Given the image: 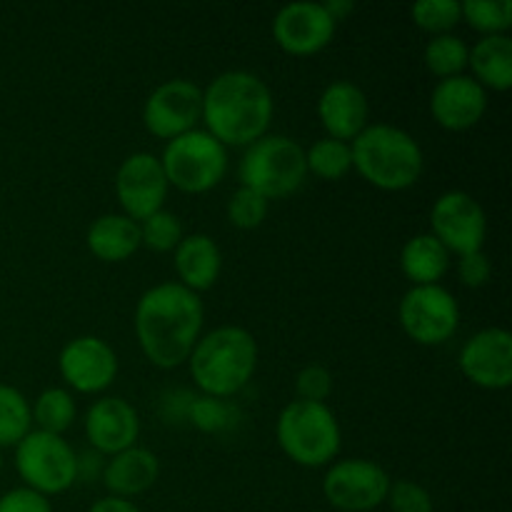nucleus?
<instances>
[{
  "label": "nucleus",
  "instance_id": "19",
  "mask_svg": "<svg viewBox=\"0 0 512 512\" xmlns=\"http://www.w3.org/2000/svg\"><path fill=\"white\" fill-rule=\"evenodd\" d=\"M318 118L328 138L353 143L370 125L368 95L350 80H333L318 98Z\"/></svg>",
  "mask_w": 512,
  "mask_h": 512
},
{
  "label": "nucleus",
  "instance_id": "6",
  "mask_svg": "<svg viewBox=\"0 0 512 512\" xmlns=\"http://www.w3.org/2000/svg\"><path fill=\"white\" fill-rule=\"evenodd\" d=\"M238 178L243 188L255 190L265 200L288 198L298 193L308 178L305 148L288 135H263L245 148Z\"/></svg>",
  "mask_w": 512,
  "mask_h": 512
},
{
  "label": "nucleus",
  "instance_id": "30",
  "mask_svg": "<svg viewBox=\"0 0 512 512\" xmlns=\"http://www.w3.org/2000/svg\"><path fill=\"white\" fill-rule=\"evenodd\" d=\"M185 420H188L195 430H200V433L218 435L233 428L235 420H238V408H235L230 400L210 398V395H195V398L190 400Z\"/></svg>",
  "mask_w": 512,
  "mask_h": 512
},
{
  "label": "nucleus",
  "instance_id": "9",
  "mask_svg": "<svg viewBox=\"0 0 512 512\" xmlns=\"http://www.w3.org/2000/svg\"><path fill=\"white\" fill-rule=\"evenodd\" d=\"M398 320L413 343L435 348L458 333L460 305L443 285H410L398 305Z\"/></svg>",
  "mask_w": 512,
  "mask_h": 512
},
{
  "label": "nucleus",
  "instance_id": "21",
  "mask_svg": "<svg viewBox=\"0 0 512 512\" xmlns=\"http://www.w3.org/2000/svg\"><path fill=\"white\" fill-rule=\"evenodd\" d=\"M173 268L178 283L200 295L218 283L220 273H223V253L210 235H185L178 248L173 250Z\"/></svg>",
  "mask_w": 512,
  "mask_h": 512
},
{
  "label": "nucleus",
  "instance_id": "27",
  "mask_svg": "<svg viewBox=\"0 0 512 512\" xmlns=\"http://www.w3.org/2000/svg\"><path fill=\"white\" fill-rule=\"evenodd\" d=\"M305 168L308 175H315L320 180H343L353 170V155H350V143L333 138H320L305 150Z\"/></svg>",
  "mask_w": 512,
  "mask_h": 512
},
{
  "label": "nucleus",
  "instance_id": "2",
  "mask_svg": "<svg viewBox=\"0 0 512 512\" xmlns=\"http://www.w3.org/2000/svg\"><path fill=\"white\" fill-rule=\"evenodd\" d=\"M273 113L268 83L250 70H225L203 88L200 123L225 148H248L268 135Z\"/></svg>",
  "mask_w": 512,
  "mask_h": 512
},
{
  "label": "nucleus",
  "instance_id": "20",
  "mask_svg": "<svg viewBox=\"0 0 512 512\" xmlns=\"http://www.w3.org/2000/svg\"><path fill=\"white\" fill-rule=\"evenodd\" d=\"M160 478V460L153 450L133 448L123 450V453H115L105 460V468L100 480H103L105 490H108L113 498L133 500L138 495L148 493Z\"/></svg>",
  "mask_w": 512,
  "mask_h": 512
},
{
  "label": "nucleus",
  "instance_id": "22",
  "mask_svg": "<svg viewBox=\"0 0 512 512\" xmlns=\"http://www.w3.org/2000/svg\"><path fill=\"white\" fill-rule=\"evenodd\" d=\"M85 245L103 263H125L140 250V225L123 213H105L93 220Z\"/></svg>",
  "mask_w": 512,
  "mask_h": 512
},
{
  "label": "nucleus",
  "instance_id": "3",
  "mask_svg": "<svg viewBox=\"0 0 512 512\" xmlns=\"http://www.w3.org/2000/svg\"><path fill=\"white\" fill-rule=\"evenodd\" d=\"M188 368L200 395L230 400L258 370V343L253 333L240 325H220L200 335L188 358Z\"/></svg>",
  "mask_w": 512,
  "mask_h": 512
},
{
  "label": "nucleus",
  "instance_id": "28",
  "mask_svg": "<svg viewBox=\"0 0 512 512\" xmlns=\"http://www.w3.org/2000/svg\"><path fill=\"white\" fill-rule=\"evenodd\" d=\"M33 430L28 398L13 385L0 383V450L15 448Z\"/></svg>",
  "mask_w": 512,
  "mask_h": 512
},
{
  "label": "nucleus",
  "instance_id": "23",
  "mask_svg": "<svg viewBox=\"0 0 512 512\" xmlns=\"http://www.w3.org/2000/svg\"><path fill=\"white\" fill-rule=\"evenodd\" d=\"M470 78L485 90L508 93L512 88V40L510 35H485L470 48Z\"/></svg>",
  "mask_w": 512,
  "mask_h": 512
},
{
  "label": "nucleus",
  "instance_id": "15",
  "mask_svg": "<svg viewBox=\"0 0 512 512\" xmlns=\"http://www.w3.org/2000/svg\"><path fill=\"white\" fill-rule=\"evenodd\" d=\"M335 28L323 3H290L273 18V40L293 58H310L333 43Z\"/></svg>",
  "mask_w": 512,
  "mask_h": 512
},
{
  "label": "nucleus",
  "instance_id": "35",
  "mask_svg": "<svg viewBox=\"0 0 512 512\" xmlns=\"http://www.w3.org/2000/svg\"><path fill=\"white\" fill-rule=\"evenodd\" d=\"M295 393L298 400L325 403L333 393V373L325 365H305L295 378Z\"/></svg>",
  "mask_w": 512,
  "mask_h": 512
},
{
  "label": "nucleus",
  "instance_id": "40",
  "mask_svg": "<svg viewBox=\"0 0 512 512\" xmlns=\"http://www.w3.org/2000/svg\"><path fill=\"white\" fill-rule=\"evenodd\" d=\"M0 473H3V450H0Z\"/></svg>",
  "mask_w": 512,
  "mask_h": 512
},
{
  "label": "nucleus",
  "instance_id": "12",
  "mask_svg": "<svg viewBox=\"0 0 512 512\" xmlns=\"http://www.w3.org/2000/svg\"><path fill=\"white\" fill-rule=\"evenodd\" d=\"M200 120H203V88L193 80H165L153 88L143 103V125L153 138L173 140L198 128Z\"/></svg>",
  "mask_w": 512,
  "mask_h": 512
},
{
  "label": "nucleus",
  "instance_id": "4",
  "mask_svg": "<svg viewBox=\"0 0 512 512\" xmlns=\"http://www.w3.org/2000/svg\"><path fill=\"white\" fill-rule=\"evenodd\" d=\"M350 155L360 178L385 193L413 188L425 170V155L418 140L408 130L388 123H370L350 143Z\"/></svg>",
  "mask_w": 512,
  "mask_h": 512
},
{
  "label": "nucleus",
  "instance_id": "31",
  "mask_svg": "<svg viewBox=\"0 0 512 512\" xmlns=\"http://www.w3.org/2000/svg\"><path fill=\"white\" fill-rule=\"evenodd\" d=\"M140 248H148L153 253H173L180 240L185 238L183 223L170 210H158L150 218L140 220Z\"/></svg>",
  "mask_w": 512,
  "mask_h": 512
},
{
  "label": "nucleus",
  "instance_id": "25",
  "mask_svg": "<svg viewBox=\"0 0 512 512\" xmlns=\"http://www.w3.org/2000/svg\"><path fill=\"white\" fill-rule=\"evenodd\" d=\"M30 410H33V423L38 425L35 430L53 435H63L65 430L73 428L75 413H78L73 393L68 388H45L30 405Z\"/></svg>",
  "mask_w": 512,
  "mask_h": 512
},
{
  "label": "nucleus",
  "instance_id": "38",
  "mask_svg": "<svg viewBox=\"0 0 512 512\" xmlns=\"http://www.w3.org/2000/svg\"><path fill=\"white\" fill-rule=\"evenodd\" d=\"M88 512H140V508L133 503V500L105 495V498L95 500V503L88 508Z\"/></svg>",
  "mask_w": 512,
  "mask_h": 512
},
{
  "label": "nucleus",
  "instance_id": "33",
  "mask_svg": "<svg viewBox=\"0 0 512 512\" xmlns=\"http://www.w3.org/2000/svg\"><path fill=\"white\" fill-rule=\"evenodd\" d=\"M270 210V200H265L263 195L255 193V190L243 188L240 185L228 200V220L233 228L238 230H255L265 223Z\"/></svg>",
  "mask_w": 512,
  "mask_h": 512
},
{
  "label": "nucleus",
  "instance_id": "1",
  "mask_svg": "<svg viewBox=\"0 0 512 512\" xmlns=\"http://www.w3.org/2000/svg\"><path fill=\"white\" fill-rule=\"evenodd\" d=\"M203 320V300L193 290L180 283L153 285L140 295L133 313L140 353L160 370L180 368L203 335Z\"/></svg>",
  "mask_w": 512,
  "mask_h": 512
},
{
  "label": "nucleus",
  "instance_id": "26",
  "mask_svg": "<svg viewBox=\"0 0 512 512\" xmlns=\"http://www.w3.org/2000/svg\"><path fill=\"white\" fill-rule=\"evenodd\" d=\"M468 55L470 45L460 35H435L425 45L423 63L430 75H435L438 80H445L455 78V75H463V70L468 68Z\"/></svg>",
  "mask_w": 512,
  "mask_h": 512
},
{
  "label": "nucleus",
  "instance_id": "11",
  "mask_svg": "<svg viewBox=\"0 0 512 512\" xmlns=\"http://www.w3.org/2000/svg\"><path fill=\"white\" fill-rule=\"evenodd\" d=\"M430 235L443 243L450 255H468L483 250L488 238V218L478 200L465 190H448L430 210Z\"/></svg>",
  "mask_w": 512,
  "mask_h": 512
},
{
  "label": "nucleus",
  "instance_id": "10",
  "mask_svg": "<svg viewBox=\"0 0 512 512\" xmlns=\"http://www.w3.org/2000/svg\"><path fill=\"white\" fill-rule=\"evenodd\" d=\"M388 470L365 458H345L328 465L323 498L340 512H370L385 505L390 493Z\"/></svg>",
  "mask_w": 512,
  "mask_h": 512
},
{
  "label": "nucleus",
  "instance_id": "8",
  "mask_svg": "<svg viewBox=\"0 0 512 512\" xmlns=\"http://www.w3.org/2000/svg\"><path fill=\"white\" fill-rule=\"evenodd\" d=\"M15 470L23 488L53 498L78 483V453L63 435L30 430L15 445Z\"/></svg>",
  "mask_w": 512,
  "mask_h": 512
},
{
  "label": "nucleus",
  "instance_id": "14",
  "mask_svg": "<svg viewBox=\"0 0 512 512\" xmlns=\"http://www.w3.org/2000/svg\"><path fill=\"white\" fill-rule=\"evenodd\" d=\"M58 370L68 390L95 395L108 390L118 378V355L113 345L98 335H80L63 345L58 355Z\"/></svg>",
  "mask_w": 512,
  "mask_h": 512
},
{
  "label": "nucleus",
  "instance_id": "16",
  "mask_svg": "<svg viewBox=\"0 0 512 512\" xmlns=\"http://www.w3.org/2000/svg\"><path fill=\"white\" fill-rule=\"evenodd\" d=\"M458 368L483 390H508L512 385V335L505 328H483L465 340Z\"/></svg>",
  "mask_w": 512,
  "mask_h": 512
},
{
  "label": "nucleus",
  "instance_id": "32",
  "mask_svg": "<svg viewBox=\"0 0 512 512\" xmlns=\"http://www.w3.org/2000/svg\"><path fill=\"white\" fill-rule=\"evenodd\" d=\"M410 15H413V23L430 38L453 33L455 25L463 23L458 0H420L410 8Z\"/></svg>",
  "mask_w": 512,
  "mask_h": 512
},
{
  "label": "nucleus",
  "instance_id": "5",
  "mask_svg": "<svg viewBox=\"0 0 512 512\" xmlns=\"http://www.w3.org/2000/svg\"><path fill=\"white\" fill-rule=\"evenodd\" d=\"M275 438L285 458L300 468H328L340 453L343 433L328 403L290 400L275 420Z\"/></svg>",
  "mask_w": 512,
  "mask_h": 512
},
{
  "label": "nucleus",
  "instance_id": "36",
  "mask_svg": "<svg viewBox=\"0 0 512 512\" xmlns=\"http://www.w3.org/2000/svg\"><path fill=\"white\" fill-rule=\"evenodd\" d=\"M490 275H493V265H490V258L483 250L458 258V278L465 288H483V285H488Z\"/></svg>",
  "mask_w": 512,
  "mask_h": 512
},
{
  "label": "nucleus",
  "instance_id": "17",
  "mask_svg": "<svg viewBox=\"0 0 512 512\" xmlns=\"http://www.w3.org/2000/svg\"><path fill=\"white\" fill-rule=\"evenodd\" d=\"M85 440L98 455H115L138 445L140 415L128 400L105 395L95 400L83 420Z\"/></svg>",
  "mask_w": 512,
  "mask_h": 512
},
{
  "label": "nucleus",
  "instance_id": "39",
  "mask_svg": "<svg viewBox=\"0 0 512 512\" xmlns=\"http://www.w3.org/2000/svg\"><path fill=\"white\" fill-rule=\"evenodd\" d=\"M323 5H325V10H328L330 18H333L335 23H340V20H343L348 13H353V8H355L350 0H330V3H323Z\"/></svg>",
  "mask_w": 512,
  "mask_h": 512
},
{
  "label": "nucleus",
  "instance_id": "13",
  "mask_svg": "<svg viewBox=\"0 0 512 512\" xmlns=\"http://www.w3.org/2000/svg\"><path fill=\"white\" fill-rule=\"evenodd\" d=\"M168 190L170 185L163 165L153 153L128 155L115 173V198L123 208V215L135 223L163 210Z\"/></svg>",
  "mask_w": 512,
  "mask_h": 512
},
{
  "label": "nucleus",
  "instance_id": "29",
  "mask_svg": "<svg viewBox=\"0 0 512 512\" xmlns=\"http://www.w3.org/2000/svg\"><path fill=\"white\" fill-rule=\"evenodd\" d=\"M460 18L480 35H508L512 25L510 0H465L460 3Z\"/></svg>",
  "mask_w": 512,
  "mask_h": 512
},
{
  "label": "nucleus",
  "instance_id": "24",
  "mask_svg": "<svg viewBox=\"0 0 512 512\" xmlns=\"http://www.w3.org/2000/svg\"><path fill=\"white\" fill-rule=\"evenodd\" d=\"M400 270L410 285H440L450 270V253L430 233L413 235L400 250Z\"/></svg>",
  "mask_w": 512,
  "mask_h": 512
},
{
  "label": "nucleus",
  "instance_id": "7",
  "mask_svg": "<svg viewBox=\"0 0 512 512\" xmlns=\"http://www.w3.org/2000/svg\"><path fill=\"white\" fill-rule=\"evenodd\" d=\"M160 165L170 188L203 195L223 183L228 173V148L203 128H195L165 143Z\"/></svg>",
  "mask_w": 512,
  "mask_h": 512
},
{
  "label": "nucleus",
  "instance_id": "18",
  "mask_svg": "<svg viewBox=\"0 0 512 512\" xmlns=\"http://www.w3.org/2000/svg\"><path fill=\"white\" fill-rule=\"evenodd\" d=\"M488 110V90L480 88L470 75L438 80L430 93V115L450 133H465L483 120Z\"/></svg>",
  "mask_w": 512,
  "mask_h": 512
},
{
  "label": "nucleus",
  "instance_id": "37",
  "mask_svg": "<svg viewBox=\"0 0 512 512\" xmlns=\"http://www.w3.org/2000/svg\"><path fill=\"white\" fill-rule=\"evenodd\" d=\"M0 512H53V505L35 490L13 488L0 495Z\"/></svg>",
  "mask_w": 512,
  "mask_h": 512
},
{
  "label": "nucleus",
  "instance_id": "34",
  "mask_svg": "<svg viewBox=\"0 0 512 512\" xmlns=\"http://www.w3.org/2000/svg\"><path fill=\"white\" fill-rule=\"evenodd\" d=\"M385 505L390 512H435L433 495L415 480H395Z\"/></svg>",
  "mask_w": 512,
  "mask_h": 512
}]
</instances>
